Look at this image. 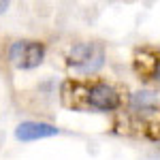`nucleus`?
<instances>
[{"mask_svg":"<svg viewBox=\"0 0 160 160\" xmlns=\"http://www.w3.org/2000/svg\"><path fill=\"white\" fill-rule=\"evenodd\" d=\"M154 81L160 86V60H158V64H156V68H154Z\"/></svg>","mask_w":160,"mask_h":160,"instance_id":"nucleus-6","label":"nucleus"},{"mask_svg":"<svg viewBox=\"0 0 160 160\" xmlns=\"http://www.w3.org/2000/svg\"><path fill=\"white\" fill-rule=\"evenodd\" d=\"M60 132L58 126L47 122H34V120H28V122H22L17 128H15V137L19 141H38V139H49V137H56Z\"/></svg>","mask_w":160,"mask_h":160,"instance_id":"nucleus-5","label":"nucleus"},{"mask_svg":"<svg viewBox=\"0 0 160 160\" xmlns=\"http://www.w3.org/2000/svg\"><path fill=\"white\" fill-rule=\"evenodd\" d=\"M9 9V2H0V13H4Z\"/></svg>","mask_w":160,"mask_h":160,"instance_id":"nucleus-7","label":"nucleus"},{"mask_svg":"<svg viewBox=\"0 0 160 160\" xmlns=\"http://www.w3.org/2000/svg\"><path fill=\"white\" fill-rule=\"evenodd\" d=\"M158 105H160L158 92H154V90H137L130 94V100H128V107L137 118L154 115L158 111Z\"/></svg>","mask_w":160,"mask_h":160,"instance_id":"nucleus-4","label":"nucleus"},{"mask_svg":"<svg viewBox=\"0 0 160 160\" xmlns=\"http://www.w3.org/2000/svg\"><path fill=\"white\" fill-rule=\"evenodd\" d=\"M9 62L19 71H32L45 60V45L34 38H19L9 45Z\"/></svg>","mask_w":160,"mask_h":160,"instance_id":"nucleus-2","label":"nucleus"},{"mask_svg":"<svg viewBox=\"0 0 160 160\" xmlns=\"http://www.w3.org/2000/svg\"><path fill=\"white\" fill-rule=\"evenodd\" d=\"M66 64H68V68H73L75 73H81V75L96 73L105 64V47L100 43H94V41L75 43L68 49Z\"/></svg>","mask_w":160,"mask_h":160,"instance_id":"nucleus-1","label":"nucleus"},{"mask_svg":"<svg viewBox=\"0 0 160 160\" xmlns=\"http://www.w3.org/2000/svg\"><path fill=\"white\" fill-rule=\"evenodd\" d=\"M86 100L92 109L107 111V113L109 111H115L120 107V102H122L120 92L111 86V83H105V81H96V83H92V86L88 88Z\"/></svg>","mask_w":160,"mask_h":160,"instance_id":"nucleus-3","label":"nucleus"}]
</instances>
